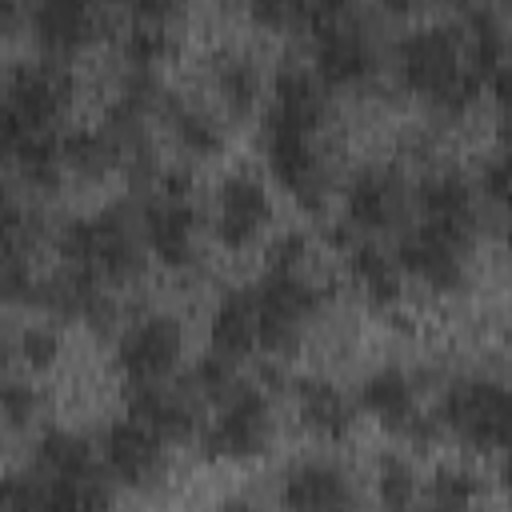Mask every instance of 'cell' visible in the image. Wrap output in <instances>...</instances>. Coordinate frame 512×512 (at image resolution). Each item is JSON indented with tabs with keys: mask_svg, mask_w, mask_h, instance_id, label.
<instances>
[{
	"mask_svg": "<svg viewBox=\"0 0 512 512\" xmlns=\"http://www.w3.org/2000/svg\"><path fill=\"white\" fill-rule=\"evenodd\" d=\"M200 448L212 460H256L276 440V392L260 380H244L232 396H224L212 416H204Z\"/></svg>",
	"mask_w": 512,
	"mask_h": 512,
	"instance_id": "8",
	"label": "cell"
},
{
	"mask_svg": "<svg viewBox=\"0 0 512 512\" xmlns=\"http://www.w3.org/2000/svg\"><path fill=\"white\" fill-rule=\"evenodd\" d=\"M216 512H268V508L256 504L252 496H224V500L216 504Z\"/></svg>",
	"mask_w": 512,
	"mask_h": 512,
	"instance_id": "41",
	"label": "cell"
},
{
	"mask_svg": "<svg viewBox=\"0 0 512 512\" xmlns=\"http://www.w3.org/2000/svg\"><path fill=\"white\" fill-rule=\"evenodd\" d=\"M304 16H308V4H296V0H260V4H252V20L264 24V28H276V32L304 28Z\"/></svg>",
	"mask_w": 512,
	"mask_h": 512,
	"instance_id": "38",
	"label": "cell"
},
{
	"mask_svg": "<svg viewBox=\"0 0 512 512\" xmlns=\"http://www.w3.org/2000/svg\"><path fill=\"white\" fill-rule=\"evenodd\" d=\"M20 124L24 128H40V132H60V124L72 112L76 100V76L64 60L52 56H24L8 68V76L0 80Z\"/></svg>",
	"mask_w": 512,
	"mask_h": 512,
	"instance_id": "14",
	"label": "cell"
},
{
	"mask_svg": "<svg viewBox=\"0 0 512 512\" xmlns=\"http://www.w3.org/2000/svg\"><path fill=\"white\" fill-rule=\"evenodd\" d=\"M208 352H220L236 364L260 352V332H256V304L248 284H232L216 296L208 312Z\"/></svg>",
	"mask_w": 512,
	"mask_h": 512,
	"instance_id": "25",
	"label": "cell"
},
{
	"mask_svg": "<svg viewBox=\"0 0 512 512\" xmlns=\"http://www.w3.org/2000/svg\"><path fill=\"white\" fill-rule=\"evenodd\" d=\"M12 168L20 176V184L36 196V192H56L68 176H64V156H60V132H40L28 128L24 140L12 152Z\"/></svg>",
	"mask_w": 512,
	"mask_h": 512,
	"instance_id": "29",
	"label": "cell"
},
{
	"mask_svg": "<svg viewBox=\"0 0 512 512\" xmlns=\"http://www.w3.org/2000/svg\"><path fill=\"white\" fill-rule=\"evenodd\" d=\"M44 408H48V400L36 384H28L12 372H0V428H12V432L36 428Z\"/></svg>",
	"mask_w": 512,
	"mask_h": 512,
	"instance_id": "34",
	"label": "cell"
},
{
	"mask_svg": "<svg viewBox=\"0 0 512 512\" xmlns=\"http://www.w3.org/2000/svg\"><path fill=\"white\" fill-rule=\"evenodd\" d=\"M408 512H412V508H408Z\"/></svg>",
	"mask_w": 512,
	"mask_h": 512,
	"instance_id": "43",
	"label": "cell"
},
{
	"mask_svg": "<svg viewBox=\"0 0 512 512\" xmlns=\"http://www.w3.org/2000/svg\"><path fill=\"white\" fill-rule=\"evenodd\" d=\"M8 20H12V8H8V4H0V28H4Z\"/></svg>",
	"mask_w": 512,
	"mask_h": 512,
	"instance_id": "42",
	"label": "cell"
},
{
	"mask_svg": "<svg viewBox=\"0 0 512 512\" xmlns=\"http://www.w3.org/2000/svg\"><path fill=\"white\" fill-rule=\"evenodd\" d=\"M136 204H140V228H144L148 260H156L168 272L196 268L200 240H204V208L196 200L192 172L188 168H160Z\"/></svg>",
	"mask_w": 512,
	"mask_h": 512,
	"instance_id": "5",
	"label": "cell"
},
{
	"mask_svg": "<svg viewBox=\"0 0 512 512\" xmlns=\"http://www.w3.org/2000/svg\"><path fill=\"white\" fill-rule=\"evenodd\" d=\"M4 512H112V480L104 472L48 476L28 464L4 472Z\"/></svg>",
	"mask_w": 512,
	"mask_h": 512,
	"instance_id": "15",
	"label": "cell"
},
{
	"mask_svg": "<svg viewBox=\"0 0 512 512\" xmlns=\"http://www.w3.org/2000/svg\"><path fill=\"white\" fill-rule=\"evenodd\" d=\"M244 380H248V376L240 372V364L228 360V356H220V352H200V356L192 360L188 376H184L188 392H192L204 408H216V404H220L224 396H232Z\"/></svg>",
	"mask_w": 512,
	"mask_h": 512,
	"instance_id": "33",
	"label": "cell"
},
{
	"mask_svg": "<svg viewBox=\"0 0 512 512\" xmlns=\"http://www.w3.org/2000/svg\"><path fill=\"white\" fill-rule=\"evenodd\" d=\"M412 212H416V220L448 224V228H464V232H480V220H484L476 184L456 164H432L416 176Z\"/></svg>",
	"mask_w": 512,
	"mask_h": 512,
	"instance_id": "19",
	"label": "cell"
},
{
	"mask_svg": "<svg viewBox=\"0 0 512 512\" xmlns=\"http://www.w3.org/2000/svg\"><path fill=\"white\" fill-rule=\"evenodd\" d=\"M32 468L48 472V476H88V472H104L100 468V456H96V440L76 432V428H64V424H52L36 436L32 444Z\"/></svg>",
	"mask_w": 512,
	"mask_h": 512,
	"instance_id": "28",
	"label": "cell"
},
{
	"mask_svg": "<svg viewBox=\"0 0 512 512\" xmlns=\"http://www.w3.org/2000/svg\"><path fill=\"white\" fill-rule=\"evenodd\" d=\"M412 212V180L384 160H368L352 168L340 188V224L356 236H388L400 232Z\"/></svg>",
	"mask_w": 512,
	"mask_h": 512,
	"instance_id": "11",
	"label": "cell"
},
{
	"mask_svg": "<svg viewBox=\"0 0 512 512\" xmlns=\"http://www.w3.org/2000/svg\"><path fill=\"white\" fill-rule=\"evenodd\" d=\"M176 16L180 12L172 4H136L124 16V24L116 28L124 68L156 72L176 48Z\"/></svg>",
	"mask_w": 512,
	"mask_h": 512,
	"instance_id": "23",
	"label": "cell"
},
{
	"mask_svg": "<svg viewBox=\"0 0 512 512\" xmlns=\"http://www.w3.org/2000/svg\"><path fill=\"white\" fill-rule=\"evenodd\" d=\"M12 360H16V328L0 316V372H8Z\"/></svg>",
	"mask_w": 512,
	"mask_h": 512,
	"instance_id": "40",
	"label": "cell"
},
{
	"mask_svg": "<svg viewBox=\"0 0 512 512\" xmlns=\"http://www.w3.org/2000/svg\"><path fill=\"white\" fill-rule=\"evenodd\" d=\"M248 288L256 304L260 352L268 356H292L328 304V288H320V280L308 268L300 272L264 268Z\"/></svg>",
	"mask_w": 512,
	"mask_h": 512,
	"instance_id": "6",
	"label": "cell"
},
{
	"mask_svg": "<svg viewBox=\"0 0 512 512\" xmlns=\"http://www.w3.org/2000/svg\"><path fill=\"white\" fill-rule=\"evenodd\" d=\"M212 92L232 120H248L264 104V72L256 56L244 48H220L212 56Z\"/></svg>",
	"mask_w": 512,
	"mask_h": 512,
	"instance_id": "27",
	"label": "cell"
},
{
	"mask_svg": "<svg viewBox=\"0 0 512 512\" xmlns=\"http://www.w3.org/2000/svg\"><path fill=\"white\" fill-rule=\"evenodd\" d=\"M356 412H368L384 432L412 448H432L444 432L420 400V380L404 364H376L356 384Z\"/></svg>",
	"mask_w": 512,
	"mask_h": 512,
	"instance_id": "10",
	"label": "cell"
},
{
	"mask_svg": "<svg viewBox=\"0 0 512 512\" xmlns=\"http://www.w3.org/2000/svg\"><path fill=\"white\" fill-rule=\"evenodd\" d=\"M396 84L420 96L432 112L456 120L480 100V80L464 60V32L456 16H432L408 24L392 44Z\"/></svg>",
	"mask_w": 512,
	"mask_h": 512,
	"instance_id": "2",
	"label": "cell"
},
{
	"mask_svg": "<svg viewBox=\"0 0 512 512\" xmlns=\"http://www.w3.org/2000/svg\"><path fill=\"white\" fill-rule=\"evenodd\" d=\"M60 356H64V336H60L56 324H48V320H32V324L16 328V360H20L24 368H32V372H48V368L60 364Z\"/></svg>",
	"mask_w": 512,
	"mask_h": 512,
	"instance_id": "35",
	"label": "cell"
},
{
	"mask_svg": "<svg viewBox=\"0 0 512 512\" xmlns=\"http://www.w3.org/2000/svg\"><path fill=\"white\" fill-rule=\"evenodd\" d=\"M56 252L64 268H80L108 288L136 284L148 268V244L140 228V204L108 200L96 212L56 224Z\"/></svg>",
	"mask_w": 512,
	"mask_h": 512,
	"instance_id": "3",
	"label": "cell"
},
{
	"mask_svg": "<svg viewBox=\"0 0 512 512\" xmlns=\"http://www.w3.org/2000/svg\"><path fill=\"white\" fill-rule=\"evenodd\" d=\"M164 132L172 136V144L192 156V160H212L228 148V128H224V116L196 100V96H184V92H164V104H160V116Z\"/></svg>",
	"mask_w": 512,
	"mask_h": 512,
	"instance_id": "22",
	"label": "cell"
},
{
	"mask_svg": "<svg viewBox=\"0 0 512 512\" xmlns=\"http://www.w3.org/2000/svg\"><path fill=\"white\" fill-rule=\"evenodd\" d=\"M96 456H100L104 476L128 492L156 488L168 472V444L152 436L144 424H136L132 416H116L104 424L96 440Z\"/></svg>",
	"mask_w": 512,
	"mask_h": 512,
	"instance_id": "17",
	"label": "cell"
},
{
	"mask_svg": "<svg viewBox=\"0 0 512 512\" xmlns=\"http://www.w3.org/2000/svg\"><path fill=\"white\" fill-rule=\"evenodd\" d=\"M424 504L436 512H472L484 496V476L468 464H440L428 484H420Z\"/></svg>",
	"mask_w": 512,
	"mask_h": 512,
	"instance_id": "31",
	"label": "cell"
},
{
	"mask_svg": "<svg viewBox=\"0 0 512 512\" xmlns=\"http://www.w3.org/2000/svg\"><path fill=\"white\" fill-rule=\"evenodd\" d=\"M312 260V236L304 228H280L268 244H264V268L276 272H300Z\"/></svg>",
	"mask_w": 512,
	"mask_h": 512,
	"instance_id": "36",
	"label": "cell"
},
{
	"mask_svg": "<svg viewBox=\"0 0 512 512\" xmlns=\"http://www.w3.org/2000/svg\"><path fill=\"white\" fill-rule=\"evenodd\" d=\"M332 96L308 76H280L260 104V152L268 176L288 192L300 212H324L336 192L332 160L324 152V128Z\"/></svg>",
	"mask_w": 512,
	"mask_h": 512,
	"instance_id": "1",
	"label": "cell"
},
{
	"mask_svg": "<svg viewBox=\"0 0 512 512\" xmlns=\"http://www.w3.org/2000/svg\"><path fill=\"white\" fill-rule=\"evenodd\" d=\"M476 236L480 232H464V228L428 224V220L408 216L392 240V252H396L404 280L412 276L432 292H460L468 284V272H472Z\"/></svg>",
	"mask_w": 512,
	"mask_h": 512,
	"instance_id": "9",
	"label": "cell"
},
{
	"mask_svg": "<svg viewBox=\"0 0 512 512\" xmlns=\"http://www.w3.org/2000/svg\"><path fill=\"white\" fill-rule=\"evenodd\" d=\"M272 216L276 208L264 176L256 168H228L212 184L204 224L224 252H248L264 240V232L272 228Z\"/></svg>",
	"mask_w": 512,
	"mask_h": 512,
	"instance_id": "12",
	"label": "cell"
},
{
	"mask_svg": "<svg viewBox=\"0 0 512 512\" xmlns=\"http://www.w3.org/2000/svg\"><path fill=\"white\" fill-rule=\"evenodd\" d=\"M476 196H480V208H492L496 220L504 216V200H508V156L504 148H496L492 156L480 160V172H476Z\"/></svg>",
	"mask_w": 512,
	"mask_h": 512,
	"instance_id": "37",
	"label": "cell"
},
{
	"mask_svg": "<svg viewBox=\"0 0 512 512\" xmlns=\"http://www.w3.org/2000/svg\"><path fill=\"white\" fill-rule=\"evenodd\" d=\"M328 240L340 248L344 268H348L356 292H360L368 304H376V308H396V304L404 300V272H400V264H396L392 244L372 240V236H356V232H348L344 224H332Z\"/></svg>",
	"mask_w": 512,
	"mask_h": 512,
	"instance_id": "20",
	"label": "cell"
},
{
	"mask_svg": "<svg viewBox=\"0 0 512 512\" xmlns=\"http://www.w3.org/2000/svg\"><path fill=\"white\" fill-rule=\"evenodd\" d=\"M292 408L304 432L316 440H344L356 424V400L328 376H296L292 380Z\"/></svg>",
	"mask_w": 512,
	"mask_h": 512,
	"instance_id": "24",
	"label": "cell"
},
{
	"mask_svg": "<svg viewBox=\"0 0 512 512\" xmlns=\"http://www.w3.org/2000/svg\"><path fill=\"white\" fill-rule=\"evenodd\" d=\"M124 416L144 424L164 444H184L204 428V404L188 392L184 380L124 384Z\"/></svg>",
	"mask_w": 512,
	"mask_h": 512,
	"instance_id": "18",
	"label": "cell"
},
{
	"mask_svg": "<svg viewBox=\"0 0 512 512\" xmlns=\"http://www.w3.org/2000/svg\"><path fill=\"white\" fill-rule=\"evenodd\" d=\"M32 40L40 44V56L72 60L88 44H96L108 32V12L96 4H72V0H44L28 12Z\"/></svg>",
	"mask_w": 512,
	"mask_h": 512,
	"instance_id": "21",
	"label": "cell"
},
{
	"mask_svg": "<svg viewBox=\"0 0 512 512\" xmlns=\"http://www.w3.org/2000/svg\"><path fill=\"white\" fill-rule=\"evenodd\" d=\"M372 492L384 512H408L420 500V472L404 452H380L372 460Z\"/></svg>",
	"mask_w": 512,
	"mask_h": 512,
	"instance_id": "32",
	"label": "cell"
},
{
	"mask_svg": "<svg viewBox=\"0 0 512 512\" xmlns=\"http://www.w3.org/2000/svg\"><path fill=\"white\" fill-rule=\"evenodd\" d=\"M184 320L176 312H140L128 324H120L112 344V368L120 384H152L172 380L184 360Z\"/></svg>",
	"mask_w": 512,
	"mask_h": 512,
	"instance_id": "13",
	"label": "cell"
},
{
	"mask_svg": "<svg viewBox=\"0 0 512 512\" xmlns=\"http://www.w3.org/2000/svg\"><path fill=\"white\" fill-rule=\"evenodd\" d=\"M60 156H64V176H76L88 184H100L124 168V148L104 120L64 128L60 132Z\"/></svg>",
	"mask_w": 512,
	"mask_h": 512,
	"instance_id": "26",
	"label": "cell"
},
{
	"mask_svg": "<svg viewBox=\"0 0 512 512\" xmlns=\"http://www.w3.org/2000/svg\"><path fill=\"white\" fill-rule=\"evenodd\" d=\"M432 416L444 436L476 452H500L508 444V388L496 372L472 368L448 376Z\"/></svg>",
	"mask_w": 512,
	"mask_h": 512,
	"instance_id": "7",
	"label": "cell"
},
{
	"mask_svg": "<svg viewBox=\"0 0 512 512\" xmlns=\"http://www.w3.org/2000/svg\"><path fill=\"white\" fill-rule=\"evenodd\" d=\"M304 32H308V68L320 76L328 92L332 88L356 92L380 76L384 52L368 12L348 4H308Z\"/></svg>",
	"mask_w": 512,
	"mask_h": 512,
	"instance_id": "4",
	"label": "cell"
},
{
	"mask_svg": "<svg viewBox=\"0 0 512 512\" xmlns=\"http://www.w3.org/2000/svg\"><path fill=\"white\" fill-rule=\"evenodd\" d=\"M360 488L344 460L312 452L292 460L276 480L280 512H356Z\"/></svg>",
	"mask_w": 512,
	"mask_h": 512,
	"instance_id": "16",
	"label": "cell"
},
{
	"mask_svg": "<svg viewBox=\"0 0 512 512\" xmlns=\"http://www.w3.org/2000/svg\"><path fill=\"white\" fill-rule=\"evenodd\" d=\"M40 236H44V216H40L32 192H24L0 176V248L4 252H36Z\"/></svg>",
	"mask_w": 512,
	"mask_h": 512,
	"instance_id": "30",
	"label": "cell"
},
{
	"mask_svg": "<svg viewBox=\"0 0 512 512\" xmlns=\"http://www.w3.org/2000/svg\"><path fill=\"white\" fill-rule=\"evenodd\" d=\"M24 132H28V128L20 124L12 100H8V92H4V84H0V160H12L16 144L24 140Z\"/></svg>",
	"mask_w": 512,
	"mask_h": 512,
	"instance_id": "39",
	"label": "cell"
}]
</instances>
